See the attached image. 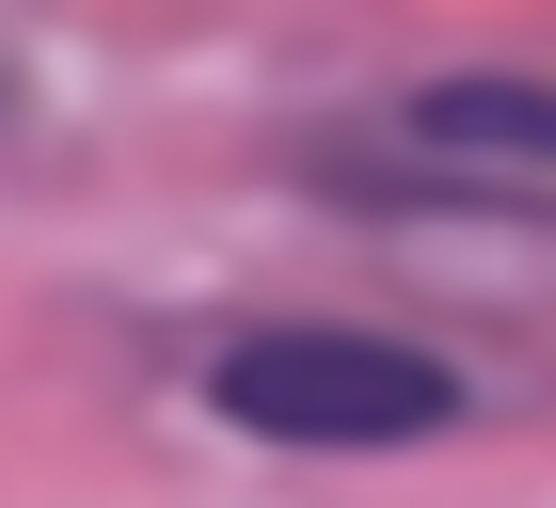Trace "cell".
Segmentation results:
<instances>
[{"instance_id":"cell-2","label":"cell","mask_w":556,"mask_h":508,"mask_svg":"<svg viewBox=\"0 0 556 508\" xmlns=\"http://www.w3.org/2000/svg\"><path fill=\"white\" fill-rule=\"evenodd\" d=\"M429 160H509V175H556V80H509V64H445V80L397 112Z\"/></svg>"},{"instance_id":"cell-1","label":"cell","mask_w":556,"mask_h":508,"mask_svg":"<svg viewBox=\"0 0 556 508\" xmlns=\"http://www.w3.org/2000/svg\"><path fill=\"white\" fill-rule=\"evenodd\" d=\"M207 414L239 445L382 461V445H445L462 429V366H429L414 334H366V318H255V334L207 350Z\"/></svg>"}]
</instances>
